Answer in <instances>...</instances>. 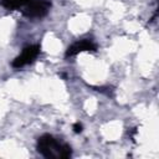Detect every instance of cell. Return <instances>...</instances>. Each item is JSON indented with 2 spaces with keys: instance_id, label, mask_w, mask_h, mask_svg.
Returning a JSON list of instances; mask_svg holds the SVG:
<instances>
[{
  "instance_id": "obj_1",
  "label": "cell",
  "mask_w": 159,
  "mask_h": 159,
  "mask_svg": "<svg viewBox=\"0 0 159 159\" xmlns=\"http://www.w3.org/2000/svg\"><path fill=\"white\" fill-rule=\"evenodd\" d=\"M37 152L47 159H67L72 155V149L68 144L60 143L55 137L43 134L37 139Z\"/></svg>"
},
{
  "instance_id": "obj_2",
  "label": "cell",
  "mask_w": 159,
  "mask_h": 159,
  "mask_svg": "<svg viewBox=\"0 0 159 159\" xmlns=\"http://www.w3.org/2000/svg\"><path fill=\"white\" fill-rule=\"evenodd\" d=\"M50 7L51 2L48 0H32L21 11L25 16L30 19H41L47 15Z\"/></svg>"
},
{
  "instance_id": "obj_3",
  "label": "cell",
  "mask_w": 159,
  "mask_h": 159,
  "mask_svg": "<svg viewBox=\"0 0 159 159\" xmlns=\"http://www.w3.org/2000/svg\"><path fill=\"white\" fill-rule=\"evenodd\" d=\"M40 53V45H30L26 46L22 52L14 58V61L11 62V66L14 68H21L29 63H31Z\"/></svg>"
},
{
  "instance_id": "obj_4",
  "label": "cell",
  "mask_w": 159,
  "mask_h": 159,
  "mask_svg": "<svg viewBox=\"0 0 159 159\" xmlns=\"http://www.w3.org/2000/svg\"><path fill=\"white\" fill-rule=\"evenodd\" d=\"M96 50H97L96 43H93L92 40L84 39V40H81V41H77V42L72 43L66 51V57L75 56V55H77L80 52H83V51H96Z\"/></svg>"
},
{
  "instance_id": "obj_5",
  "label": "cell",
  "mask_w": 159,
  "mask_h": 159,
  "mask_svg": "<svg viewBox=\"0 0 159 159\" xmlns=\"http://www.w3.org/2000/svg\"><path fill=\"white\" fill-rule=\"evenodd\" d=\"M32 0H0V4L9 10H20L24 9Z\"/></svg>"
},
{
  "instance_id": "obj_6",
  "label": "cell",
  "mask_w": 159,
  "mask_h": 159,
  "mask_svg": "<svg viewBox=\"0 0 159 159\" xmlns=\"http://www.w3.org/2000/svg\"><path fill=\"white\" fill-rule=\"evenodd\" d=\"M82 129H83V127H82L81 123H76V124H73V132H75V133H81Z\"/></svg>"
}]
</instances>
